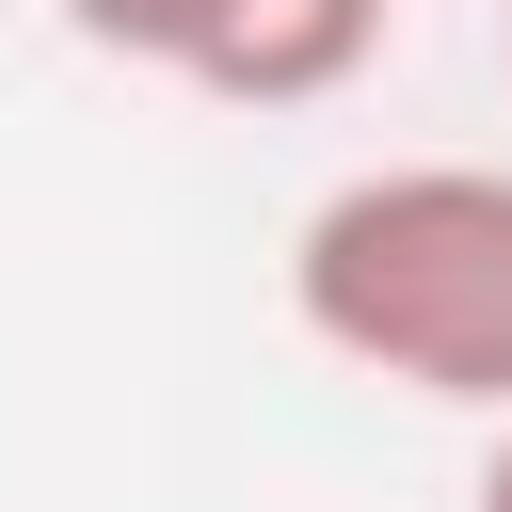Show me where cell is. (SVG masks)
<instances>
[{
    "label": "cell",
    "instance_id": "cell-3",
    "mask_svg": "<svg viewBox=\"0 0 512 512\" xmlns=\"http://www.w3.org/2000/svg\"><path fill=\"white\" fill-rule=\"evenodd\" d=\"M64 32H80V48H112V64L192 80V48L224 32V0H64Z\"/></svg>",
    "mask_w": 512,
    "mask_h": 512
},
{
    "label": "cell",
    "instance_id": "cell-2",
    "mask_svg": "<svg viewBox=\"0 0 512 512\" xmlns=\"http://www.w3.org/2000/svg\"><path fill=\"white\" fill-rule=\"evenodd\" d=\"M384 16L400 0H224V32L192 48V96H224V112H320V96L368 80Z\"/></svg>",
    "mask_w": 512,
    "mask_h": 512
},
{
    "label": "cell",
    "instance_id": "cell-4",
    "mask_svg": "<svg viewBox=\"0 0 512 512\" xmlns=\"http://www.w3.org/2000/svg\"><path fill=\"white\" fill-rule=\"evenodd\" d=\"M480 512H512V416H496V448H480Z\"/></svg>",
    "mask_w": 512,
    "mask_h": 512
},
{
    "label": "cell",
    "instance_id": "cell-1",
    "mask_svg": "<svg viewBox=\"0 0 512 512\" xmlns=\"http://www.w3.org/2000/svg\"><path fill=\"white\" fill-rule=\"evenodd\" d=\"M288 320L400 384L512 416V160H368L288 224Z\"/></svg>",
    "mask_w": 512,
    "mask_h": 512
}]
</instances>
